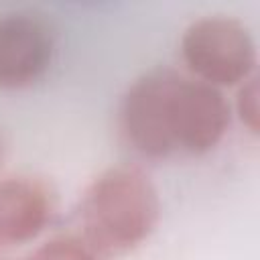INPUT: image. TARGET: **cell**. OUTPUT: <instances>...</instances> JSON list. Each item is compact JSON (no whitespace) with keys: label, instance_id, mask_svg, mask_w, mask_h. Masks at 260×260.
I'll use <instances>...</instances> for the list:
<instances>
[{"label":"cell","instance_id":"6da1fadb","mask_svg":"<svg viewBox=\"0 0 260 260\" xmlns=\"http://www.w3.org/2000/svg\"><path fill=\"white\" fill-rule=\"evenodd\" d=\"M160 201L150 179L134 167H112L98 175L79 201L87 242L102 252H126L150 236Z\"/></svg>","mask_w":260,"mask_h":260},{"label":"cell","instance_id":"7a4b0ae2","mask_svg":"<svg viewBox=\"0 0 260 260\" xmlns=\"http://www.w3.org/2000/svg\"><path fill=\"white\" fill-rule=\"evenodd\" d=\"M181 73L152 69L138 77L120 106V132L128 146L148 158L177 152V87Z\"/></svg>","mask_w":260,"mask_h":260},{"label":"cell","instance_id":"3957f363","mask_svg":"<svg viewBox=\"0 0 260 260\" xmlns=\"http://www.w3.org/2000/svg\"><path fill=\"white\" fill-rule=\"evenodd\" d=\"M181 51L193 73L213 85H234L256 65V45L250 30L230 16H205L187 26Z\"/></svg>","mask_w":260,"mask_h":260},{"label":"cell","instance_id":"277c9868","mask_svg":"<svg viewBox=\"0 0 260 260\" xmlns=\"http://www.w3.org/2000/svg\"><path fill=\"white\" fill-rule=\"evenodd\" d=\"M53 35L35 14H8L0 18V87H24L49 67Z\"/></svg>","mask_w":260,"mask_h":260},{"label":"cell","instance_id":"5b68a950","mask_svg":"<svg viewBox=\"0 0 260 260\" xmlns=\"http://www.w3.org/2000/svg\"><path fill=\"white\" fill-rule=\"evenodd\" d=\"M230 124V106L223 93L201 81L181 75L177 87V152L203 154L211 150Z\"/></svg>","mask_w":260,"mask_h":260},{"label":"cell","instance_id":"8992f818","mask_svg":"<svg viewBox=\"0 0 260 260\" xmlns=\"http://www.w3.org/2000/svg\"><path fill=\"white\" fill-rule=\"evenodd\" d=\"M53 211L51 189L37 177L12 175L0 181V242L6 246L32 240Z\"/></svg>","mask_w":260,"mask_h":260},{"label":"cell","instance_id":"52a82bcc","mask_svg":"<svg viewBox=\"0 0 260 260\" xmlns=\"http://www.w3.org/2000/svg\"><path fill=\"white\" fill-rule=\"evenodd\" d=\"M24 260H100L98 250L75 236H59L39 246Z\"/></svg>","mask_w":260,"mask_h":260},{"label":"cell","instance_id":"ba28073f","mask_svg":"<svg viewBox=\"0 0 260 260\" xmlns=\"http://www.w3.org/2000/svg\"><path fill=\"white\" fill-rule=\"evenodd\" d=\"M238 110L242 120L248 124L252 132L258 130V83L256 79H250L248 85L242 87L240 98H238Z\"/></svg>","mask_w":260,"mask_h":260},{"label":"cell","instance_id":"9c48e42d","mask_svg":"<svg viewBox=\"0 0 260 260\" xmlns=\"http://www.w3.org/2000/svg\"><path fill=\"white\" fill-rule=\"evenodd\" d=\"M8 248H10V246H6V244L0 242V260H14V258L8 256Z\"/></svg>","mask_w":260,"mask_h":260},{"label":"cell","instance_id":"30bf717a","mask_svg":"<svg viewBox=\"0 0 260 260\" xmlns=\"http://www.w3.org/2000/svg\"><path fill=\"white\" fill-rule=\"evenodd\" d=\"M0 154H2V146H0Z\"/></svg>","mask_w":260,"mask_h":260}]
</instances>
